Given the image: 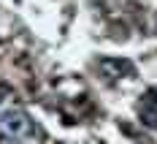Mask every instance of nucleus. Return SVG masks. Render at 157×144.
<instances>
[{"mask_svg":"<svg viewBox=\"0 0 157 144\" xmlns=\"http://www.w3.org/2000/svg\"><path fill=\"white\" fill-rule=\"evenodd\" d=\"M0 122H3V128L11 136H35L38 133V128L33 125V120L25 112H8L0 117Z\"/></svg>","mask_w":157,"mask_h":144,"instance_id":"obj_1","label":"nucleus"},{"mask_svg":"<svg viewBox=\"0 0 157 144\" xmlns=\"http://www.w3.org/2000/svg\"><path fill=\"white\" fill-rule=\"evenodd\" d=\"M133 71V65L127 63V60H117V57H106V60H100V74H106L109 79H122L125 74Z\"/></svg>","mask_w":157,"mask_h":144,"instance_id":"obj_2","label":"nucleus"},{"mask_svg":"<svg viewBox=\"0 0 157 144\" xmlns=\"http://www.w3.org/2000/svg\"><path fill=\"white\" fill-rule=\"evenodd\" d=\"M141 120L149 128H157V87L141 98Z\"/></svg>","mask_w":157,"mask_h":144,"instance_id":"obj_3","label":"nucleus"},{"mask_svg":"<svg viewBox=\"0 0 157 144\" xmlns=\"http://www.w3.org/2000/svg\"><path fill=\"white\" fill-rule=\"evenodd\" d=\"M8 93H11V90H8V87H6V84H0V101H3V98L8 95Z\"/></svg>","mask_w":157,"mask_h":144,"instance_id":"obj_4","label":"nucleus"},{"mask_svg":"<svg viewBox=\"0 0 157 144\" xmlns=\"http://www.w3.org/2000/svg\"><path fill=\"white\" fill-rule=\"evenodd\" d=\"M0 144H16L14 139H0Z\"/></svg>","mask_w":157,"mask_h":144,"instance_id":"obj_5","label":"nucleus"}]
</instances>
